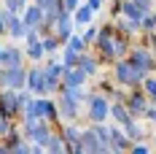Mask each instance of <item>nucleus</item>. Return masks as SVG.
I'll return each instance as SVG.
<instances>
[{
  "mask_svg": "<svg viewBox=\"0 0 156 154\" xmlns=\"http://www.w3.org/2000/svg\"><path fill=\"white\" fill-rule=\"evenodd\" d=\"M0 49H3V46H0Z\"/></svg>",
  "mask_w": 156,
  "mask_h": 154,
  "instance_id": "obj_37",
  "label": "nucleus"
},
{
  "mask_svg": "<svg viewBox=\"0 0 156 154\" xmlns=\"http://www.w3.org/2000/svg\"><path fill=\"white\" fill-rule=\"evenodd\" d=\"M51 133H54V124L48 122V119H24V122H22V135H24L27 143L43 146Z\"/></svg>",
  "mask_w": 156,
  "mask_h": 154,
  "instance_id": "obj_2",
  "label": "nucleus"
},
{
  "mask_svg": "<svg viewBox=\"0 0 156 154\" xmlns=\"http://www.w3.org/2000/svg\"><path fill=\"white\" fill-rule=\"evenodd\" d=\"M143 92H145V97L151 100V103H156V73H148V76L143 78Z\"/></svg>",
  "mask_w": 156,
  "mask_h": 154,
  "instance_id": "obj_22",
  "label": "nucleus"
},
{
  "mask_svg": "<svg viewBox=\"0 0 156 154\" xmlns=\"http://www.w3.org/2000/svg\"><path fill=\"white\" fill-rule=\"evenodd\" d=\"M0 116H5V119H22L16 89H0Z\"/></svg>",
  "mask_w": 156,
  "mask_h": 154,
  "instance_id": "obj_7",
  "label": "nucleus"
},
{
  "mask_svg": "<svg viewBox=\"0 0 156 154\" xmlns=\"http://www.w3.org/2000/svg\"><path fill=\"white\" fill-rule=\"evenodd\" d=\"M0 35H5V8H0Z\"/></svg>",
  "mask_w": 156,
  "mask_h": 154,
  "instance_id": "obj_33",
  "label": "nucleus"
},
{
  "mask_svg": "<svg viewBox=\"0 0 156 154\" xmlns=\"http://www.w3.org/2000/svg\"><path fill=\"white\" fill-rule=\"evenodd\" d=\"M27 89L32 95H46V76H43V62H35L27 68Z\"/></svg>",
  "mask_w": 156,
  "mask_h": 154,
  "instance_id": "obj_10",
  "label": "nucleus"
},
{
  "mask_svg": "<svg viewBox=\"0 0 156 154\" xmlns=\"http://www.w3.org/2000/svg\"><path fill=\"white\" fill-rule=\"evenodd\" d=\"M78 6H81V0H65V8L67 11H76Z\"/></svg>",
  "mask_w": 156,
  "mask_h": 154,
  "instance_id": "obj_32",
  "label": "nucleus"
},
{
  "mask_svg": "<svg viewBox=\"0 0 156 154\" xmlns=\"http://www.w3.org/2000/svg\"><path fill=\"white\" fill-rule=\"evenodd\" d=\"M86 81H89V76H86L78 65L62 70V87H86Z\"/></svg>",
  "mask_w": 156,
  "mask_h": 154,
  "instance_id": "obj_16",
  "label": "nucleus"
},
{
  "mask_svg": "<svg viewBox=\"0 0 156 154\" xmlns=\"http://www.w3.org/2000/svg\"><path fill=\"white\" fill-rule=\"evenodd\" d=\"M110 70H113V81H116V84H121V87H126V89L140 87L143 78L148 76V73H143L140 68H135L126 57H119V60L110 65Z\"/></svg>",
  "mask_w": 156,
  "mask_h": 154,
  "instance_id": "obj_1",
  "label": "nucleus"
},
{
  "mask_svg": "<svg viewBox=\"0 0 156 154\" xmlns=\"http://www.w3.org/2000/svg\"><path fill=\"white\" fill-rule=\"evenodd\" d=\"M41 43H43V49H46V54H57V49L62 46V43H59V38H57L54 32L43 35V38H41Z\"/></svg>",
  "mask_w": 156,
  "mask_h": 154,
  "instance_id": "obj_23",
  "label": "nucleus"
},
{
  "mask_svg": "<svg viewBox=\"0 0 156 154\" xmlns=\"http://www.w3.org/2000/svg\"><path fill=\"white\" fill-rule=\"evenodd\" d=\"M92 16H94V11L89 8V3H81L76 11H73V19H76V24H92Z\"/></svg>",
  "mask_w": 156,
  "mask_h": 154,
  "instance_id": "obj_21",
  "label": "nucleus"
},
{
  "mask_svg": "<svg viewBox=\"0 0 156 154\" xmlns=\"http://www.w3.org/2000/svg\"><path fill=\"white\" fill-rule=\"evenodd\" d=\"M154 143H156V141H154Z\"/></svg>",
  "mask_w": 156,
  "mask_h": 154,
  "instance_id": "obj_38",
  "label": "nucleus"
},
{
  "mask_svg": "<svg viewBox=\"0 0 156 154\" xmlns=\"http://www.w3.org/2000/svg\"><path fill=\"white\" fill-rule=\"evenodd\" d=\"M43 149H46L48 154H65V138H62V133H51L48 141L43 143Z\"/></svg>",
  "mask_w": 156,
  "mask_h": 154,
  "instance_id": "obj_19",
  "label": "nucleus"
},
{
  "mask_svg": "<svg viewBox=\"0 0 156 154\" xmlns=\"http://www.w3.org/2000/svg\"><path fill=\"white\" fill-rule=\"evenodd\" d=\"M124 103H126V108H129V114H132V116H137V119L145 114V108L151 106V100L145 97L143 87H132V89H126Z\"/></svg>",
  "mask_w": 156,
  "mask_h": 154,
  "instance_id": "obj_6",
  "label": "nucleus"
},
{
  "mask_svg": "<svg viewBox=\"0 0 156 154\" xmlns=\"http://www.w3.org/2000/svg\"><path fill=\"white\" fill-rule=\"evenodd\" d=\"M78 68H81L86 76H94V73L100 70V60H97V57H92L89 51H81V57H78Z\"/></svg>",
  "mask_w": 156,
  "mask_h": 154,
  "instance_id": "obj_18",
  "label": "nucleus"
},
{
  "mask_svg": "<svg viewBox=\"0 0 156 154\" xmlns=\"http://www.w3.org/2000/svg\"><path fill=\"white\" fill-rule=\"evenodd\" d=\"M154 30H156V14L148 11V14L143 16V22H140V35H148V32H154Z\"/></svg>",
  "mask_w": 156,
  "mask_h": 154,
  "instance_id": "obj_24",
  "label": "nucleus"
},
{
  "mask_svg": "<svg viewBox=\"0 0 156 154\" xmlns=\"http://www.w3.org/2000/svg\"><path fill=\"white\" fill-rule=\"evenodd\" d=\"M24 57H27L30 62H43V60H46V49H43V43H41V41L27 43V49H24Z\"/></svg>",
  "mask_w": 156,
  "mask_h": 154,
  "instance_id": "obj_20",
  "label": "nucleus"
},
{
  "mask_svg": "<svg viewBox=\"0 0 156 154\" xmlns=\"http://www.w3.org/2000/svg\"><path fill=\"white\" fill-rule=\"evenodd\" d=\"M35 3H38V6H46V3H48V0H35Z\"/></svg>",
  "mask_w": 156,
  "mask_h": 154,
  "instance_id": "obj_35",
  "label": "nucleus"
},
{
  "mask_svg": "<svg viewBox=\"0 0 156 154\" xmlns=\"http://www.w3.org/2000/svg\"><path fill=\"white\" fill-rule=\"evenodd\" d=\"M78 154H110V146L100 141V135L94 133V127L89 124V127H83V133H81Z\"/></svg>",
  "mask_w": 156,
  "mask_h": 154,
  "instance_id": "obj_5",
  "label": "nucleus"
},
{
  "mask_svg": "<svg viewBox=\"0 0 156 154\" xmlns=\"http://www.w3.org/2000/svg\"><path fill=\"white\" fill-rule=\"evenodd\" d=\"M132 149V138L124 133L121 124H110V154H121V152H129Z\"/></svg>",
  "mask_w": 156,
  "mask_h": 154,
  "instance_id": "obj_9",
  "label": "nucleus"
},
{
  "mask_svg": "<svg viewBox=\"0 0 156 154\" xmlns=\"http://www.w3.org/2000/svg\"><path fill=\"white\" fill-rule=\"evenodd\" d=\"M143 11H156V0H135Z\"/></svg>",
  "mask_w": 156,
  "mask_h": 154,
  "instance_id": "obj_31",
  "label": "nucleus"
},
{
  "mask_svg": "<svg viewBox=\"0 0 156 154\" xmlns=\"http://www.w3.org/2000/svg\"><path fill=\"white\" fill-rule=\"evenodd\" d=\"M0 65L3 68H14V65H24V51L19 46H3L0 49Z\"/></svg>",
  "mask_w": 156,
  "mask_h": 154,
  "instance_id": "obj_15",
  "label": "nucleus"
},
{
  "mask_svg": "<svg viewBox=\"0 0 156 154\" xmlns=\"http://www.w3.org/2000/svg\"><path fill=\"white\" fill-rule=\"evenodd\" d=\"M65 46L76 49L78 54H81V51H89V46H86V43H83V38H81V35H76V32H73V35H70V38H67V43H65Z\"/></svg>",
  "mask_w": 156,
  "mask_h": 154,
  "instance_id": "obj_26",
  "label": "nucleus"
},
{
  "mask_svg": "<svg viewBox=\"0 0 156 154\" xmlns=\"http://www.w3.org/2000/svg\"><path fill=\"white\" fill-rule=\"evenodd\" d=\"M143 119H148V124H156V106L151 103V106L145 108V114H143Z\"/></svg>",
  "mask_w": 156,
  "mask_h": 154,
  "instance_id": "obj_29",
  "label": "nucleus"
},
{
  "mask_svg": "<svg viewBox=\"0 0 156 154\" xmlns=\"http://www.w3.org/2000/svg\"><path fill=\"white\" fill-rule=\"evenodd\" d=\"M27 87V68L14 65V68H0V89H24Z\"/></svg>",
  "mask_w": 156,
  "mask_h": 154,
  "instance_id": "obj_4",
  "label": "nucleus"
},
{
  "mask_svg": "<svg viewBox=\"0 0 156 154\" xmlns=\"http://www.w3.org/2000/svg\"><path fill=\"white\" fill-rule=\"evenodd\" d=\"M22 19H24V27H38L41 30V24H43V6H38L35 0L24 6V11H22Z\"/></svg>",
  "mask_w": 156,
  "mask_h": 154,
  "instance_id": "obj_14",
  "label": "nucleus"
},
{
  "mask_svg": "<svg viewBox=\"0 0 156 154\" xmlns=\"http://www.w3.org/2000/svg\"><path fill=\"white\" fill-rule=\"evenodd\" d=\"M24 19L22 14H14V11H5V35L8 38H14V41H24Z\"/></svg>",
  "mask_w": 156,
  "mask_h": 154,
  "instance_id": "obj_12",
  "label": "nucleus"
},
{
  "mask_svg": "<svg viewBox=\"0 0 156 154\" xmlns=\"http://www.w3.org/2000/svg\"><path fill=\"white\" fill-rule=\"evenodd\" d=\"M73 27H76V19H73V11H67L65 8L62 14L57 16V24H54V35L59 38V43H67V38L73 35Z\"/></svg>",
  "mask_w": 156,
  "mask_h": 154,
  "instance_id": "obj_11",
  "label": "nucleus"
},
{
  "mask_svg": "<svg viewBox=\"0 0 156 154\" xmlns=\"http://www.w3.org/2000/svg\"><path fill=\"white\" fill-rule=\"evenodd\" d=\"M59 133H62V138H65V154H78V143H81L83 127H78L76 122H62Z\"/></svg>",
  "mask_w": 156,
  "mask_h": 154,
  "instance_id": "obj_8",
  "label": "nucleus"
},
{
  "mask_svg": "<svg viewBox=\"0 0 156 154\" xmlns=\"http://www.w3.org/2000/svg\"><path fill=\"white\" fill-rule=\"evenodd\" d=\"M145 46L151 49V51H154V57H156V30H154V32H148V35H145Z\"/></svg>",
  "mask_w": 156,
  "mask_h": 154,
  "instance_id": "obj_30",
  "label": "nucleus"
},
{
  "mask_svg": "<svg viewBox=\"0 0 156 154\" xmlns=\"http://www.w3.org/2000/svg\"><path fill=\"white\" fill-rule=\"evenodd\" d=\"M0 68H3V65H0Z\"/></svg>",
  "mask_w": 156,
  "mask_h": 154,
  "instance_id": "obj_36",
  "label": "nucleus"
},
{
  "mask_svg": "<svg viewBox=\"0 0 156 154\" xmlns=\"http://www.w3.org/2000/svg\"><path fill=\"white\" fill-rule=\"evenodd\" d=\"M78 54L76 49H70V46H62V65L65 68H73V65H78Z\"/></svg>",
  "mask_w": 156,
  "mask_h": 154,
  "instance_id": "obj_25",
  "label": "nucleus"
},
{
  "mask_svg": "<svg viewBox=\"0 0 156 154\" xmlns=\"http://www.w3.org/2000/svg\"><path fill=\"white\" fill-rule=\"evenodd\" d=\"M57 108H59V119L62 122H78V116H81V103L76 100H70V97H57Z\"/></svg>",
  "mask_w": 156,
  "mask_h": 154,
  "instance_id": "obj_13",
  "label": "nucleus"
},
{
  "mask_svg": "<svg viewBox=\"0 0 156 154\" xmlns=\"http://www.w3.org/2000/svg\"><path fill=\"white\" fill-rule=\"evenodd\" d=\"M110 119H113L116 124H121V127H124V124L129 122V119H135V116L129 114V108H126L124 100H113V103H110Z\"/></svg>",
  "mask_w": 156,
  "mask_h": 154,
  "instance_id": "obj_17",
  "label": "nucleus"
},
{
  "mask_svg": "<svg viewBox=\"0 0 156 154\" xmlns=\"http://www.w3.org/2000/svg\"><path fill=\"white\" fill-rule=\"evenodd\" d=\"M86 3H89L92 11H100V8H102V0H86Z\"/></svg>",
  "mask_w": 156,
  "mask_h": 154,
  "instance_id": "obj_34",
  "label": "nucleus"
},
{
  "mask_svg": "<svg viewBox=\"0 0 156 154\" xmlns=\"http://www.w3.org/2000/svg\"><path fill=\"white\" fill-rule=\"evenodd\" d=\"M24 6H27V3H22V0H3V8H5V11H14V14H22Z\"/></svg>",
  "mask_w": 156,
  "mask_h": 154,
  "instance_id": "obj_28",
  "label": "nucleus"
},
{
  "mask_svg": "<svg viewBox=\"0 0 156 154\" xmlns=\"http://www.w3.org/2000/svg\"><path fill=\"white\" fill-rule=\"evenodd\" d=\"M86 116L89 122H108L110 119V97L100 89L89 92L86 97Z\"/></svg>",
  "mask_w": 156,
  "mask_h": 154,
  "instance_id": "obj_3",
  "label": "nucleus"
},
{
  "mask_svg": "<svg viewBox=\"0 0 156 154\" xmlns=\"http://www.w3.org/2000/svg\"><path fill=\"white\" fill-rule=\"evenodd\" d=\"M97 32H100V30H97L94 24H86V30L81 32V38H83V43H86V46H89V49H92V43H94V41H97Z\"/></svg>",
  "mask_w": 156,
  "mask_h": 154,
  "instance_id": "obj_27",
  "label": "nucleus"
}]
</instances>
